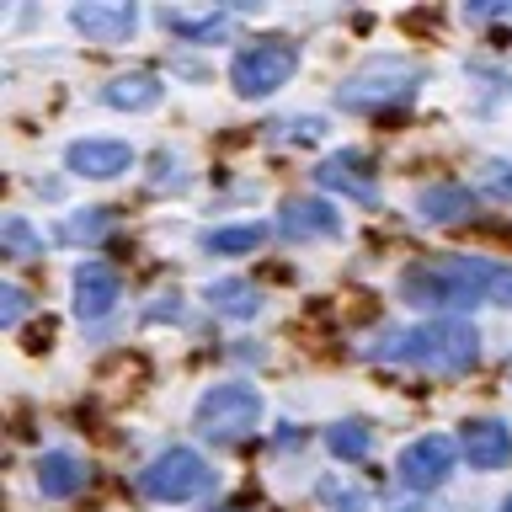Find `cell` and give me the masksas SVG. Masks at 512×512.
<instances>
[{
  "mask_svg": "<svg viewBox=\"0 0 512 512\" xmlns=\"http://www.w3.org/2000/svg\"><path fill=\"white\" fill-rule=\"evenodd\" d=\"M262 416H267L262 390H256V384L230 379V384L203 390L198 411H192V422H198V432H203L208 443H240V438H251V432L262 427Z\"/></svg>",
  "mask_w": 512,
  "mask_h": 512,
  "instance_id": "cell-4",
  "label": "cell"
},
{
  "mask_svg": "<svg viewBox=\"0 0 512 512\" xmlns=\"http://www.w3.org/2000/svg\"><path fill=\"white\" fill-rule=\"evenodd\" d=\"M123 299V278L107 262H80L75 267V315L80 320H107Z\"/></svg>",
  "mask_w": 512,
  "mask_h": 512,
  "instance_id": "cell-12",
  "label": "cell"
},
{
  "mask_svg": "<svg viewBox=\"0 0 512 512\" xmlns=\"http://www.w3.org/2000/svg\"><path fill=\"white\" fill-rule=\"evenodd\" d=\"M0 246H6V256H38L43 251V235L32 230L22 214H11L6 224H0Z\"/></svg>",
  "mask_w": 512,
  "mask_h": 512,
  "instance_id": "cell-23",
  "label": "cell"
},
{
  "mask_svg": "<svg viewBox=\"0 0 512 512\" xmlns=\"http://www.w3.org/2000/svg\"><path fill=\"white\" fill-rule=\"evenodd\" d=\"M27 288H16V283H6V288H0V326H6V331H16V326H22V315H27Z\"/></svg>",
  "mask_w": 512,
  "mask_h": 512,
  "instance_id": "cell-24",
  "label": "cell"
},
{
  "mask_svg": "<svg viewBox=\"0 0 512 512\" xmlns=\"http://www.w3.org/2000/svg\"><path fill=\"white\" fill-rule=\"evenodd\" d=\"M363 358L374 363H411L427 374H470L480 358V331L459 315H438L422 326H390L374 342H363Z\"/></svg>",
  "mask_w": 512,
  "mask_h": 512,
  "instance_id": "cell-2",
  "label": "cell"
},
{
  "mask_svg": "<svg viewBox=\"0 0 512 512\" xmlns=\"http://www.w3.org/2000/svg\"><path fill=\"white\" fill-rule=\"evenodd\" d=\"M470 187H459V182H432L422 187V198H416V214H422L427 224H459V219H470Z\"/></svg>",
  "mask_w": 512,
  "mask_h": 512,
  "instance_id": "cell-16",
  "label": "cell"
},
{
  "mask_svg": "<svg viewBox=\"0 0 512 512\" xmlns=\"http://www.w3.org/2000/svg\"><path fill=\"white\" fill-rule=\"evenodd\" d=\"M267 240V224H219V230L203 235V251L214 256H246Z\"/></svg>",
  "mask_w": 512,
  "mask_h": 512,
  "instance_id": "cell-18",
  "label": "cell"
},
{
  "mask_svg": "<svg viewBox=\"0 0 512 512\" xmlns=\"http://www.w3.org/2000/svg\"><path fill=\"white\" fill-rule=\"evenodd\" d=\"M326 448L342 464H358L368 448H374V427L368 422H358V416H347V422H336V427H326Z\"/></svg>",
  "mask_w": 512,
  "mask_h": 512,
  "instance_id": "cell-19",
  "label": "cell"
},
{
  "mask_svg": "<svg viewBox=\"0 0 512 512\" xmlns=\"http://www.w3.org/2000/svg\"><path fill=\"white\" fill-rule=\"evenodd\" d=\"M480 187H486L491 198L512 203V166H507V160H491V166H486V176H480Z\"/></svg>",
  "mask_w": 512,
  "mask_h": 512,
  "instance_id": "cell-25",
  "label": "cell"
},
{
  "mask_svg": "<svg viewBox=\"0 0 512 512\" xmlns=\"http://www.w3.org/2000/svg\"><path fill=\"white\" fill-rule=\"evenodd\" d=\"M496 512H512V496H507V502H502V507H496Z\"/></svg>",
  "mask_w": 512,
  "mask_h": 512,
  "instance_id": "cell-28",
  "label": "cell"
},
{
  "mask_svg": "<svg viewBox=\"0 0 512 512\" xmlns=\"http://www.w3.org/2000/svg\"><path fill=\"white\" fill-rule=\"evenodd\" d=\"M64 166L75 176H91V182H112V176L134 171V150L123 139H75L64 150Z\"/></svg>",
  "mask_w": 512,
  "mask_h": 512,
  "instance_id": "cell-10",
  "label": "cell"
},
{
  "mask_svg": "<svg viewBox=\"0 0 512 512\" xmlns=\"http://www.w3.org/2000/svg\"><path fill=\"white\" fill-rule=\"evenodd\" d=\"M400 512H432V507H400Z\"/></svg>",
  "mask_w": 512,
  "mask_h": 512,
  "instance_id": "cell-27",
  "label": "cell"
},
{
  "mask_svg": "<svg viewBox=\"0 0 512 512\" xmlns=\"http://www.w3.org/2000/svg\"><path fill=\"white\" fill-rule=\"evenodd\" d=\"M139 491L150 502H198V496L214 491V464H208L198 448H166V454L150 459V470L139 475Z\"/></svg>",
  "mask_w": 512,
  "mask_h": 512,
  "instance_id": "cell-6",
  "label": "cell"
},
{
  "mask_svg": "<svg viewBox=\"0 0 512 512\" xmlns=\"http://www.w3.org/2000/svg\"><path fill=\"white\" fill-rule=\"evenodd\" d=\"M160 96H166V86H160V75H150V70L118 75L102 86V102L118 107V112H150V107H160Z\"/></svg>",
  "mask_w": 512,
  "mask_h": 512,
  "instance_id": "cell-15",
  "label": "cell"
},
{
  "mask_svg": "<svg viewBox=\"0 0 512 512\" xmlns=\"http://www.w3.org/2000/svg\"><path fill=\"white\" fill-rule=\"evenodd\" d=\"M86 459H80V454H70V448H48V454L38 459V475H32V480H38V496H43V502H70V496L80 491V486H86Z\"/></svg>",
  "mask_w": 512,
  "mask_h": 512,
  "instance_id": "cell-14",
  "label": "cell"
},
{
  "mask_svg": "<svg viewBox=\"0 0 512 512\" xmlns=\"http://www.w3.org/2000/svg\"><path fill=\"white\" fill-rule=\"evenodd\" d=\"M107 230H112L107 208H80V214H70L59 224V240H102Z\"/></svg>",
  "mask_w": 512,
  "mask_h": 512,
  "instance_id": "cell-22",
  "label": "cell"
},
{
  "mask_svg": "<svg viewBox=\"0 0 512 512\" xmlns=\"http://www.w3.org/2000/svg\"><path fill=\"white\" fill-rule=\"evenodd\" d=\"M416 86H422V64L400 59V54H379V59L358 64V70L336 86V107L342 112H384V107L411 102Z\"/></svg>",
  "mask_w": 512,
  "mask_h": 512,
  "instance_id": "cell-3",
  "label": "cell"
},
{
  "mask_svg": "<svg viewBox=\"0 0 512 512\" xmlns=\"http://www.w3.org/2000/svg\"><path fill=\"white\" fill-rule=\"evenodd\" d=\"M320 134H326V123H320V118H294V123H288V139H299V144H315Z\"/></svg>",
  "mask_w": 512,
  "mask_h": 512,
  "instance_id": "cell-26",
  "label": "cell"
},
{
  "mask_svg": "<svg viewBox=\"0 0 512 512\" xmlns=\"http://www.w3.org/2000/svg\"><path fill=\"white\" fill-rule=\"evenodd\" d=\"M400 299L416 310H475V304L512 310V267L491 256H432L400 272Z\"/></svg>",
  "mask_w": 512,
  "mask_h": 512,
  "instance_id": "cell-1",
  "label": "cell"
},
{
  "mask_svg": "<svg viewBox=\"0 0 512 512\" xmlns=\"http://www.w3.org/2000/svg\"><path fill=\"white\" fill-rule=\"evenodd\" d=\"M459 454L470 459V470H502L512 459V427L496 416H470L459 427Z\"/></svg>",
  "mask_w": 512,
  "mask_h": 512,
  "instance_id": "cell-9",
  "label": "cell"
},
{
  "mask_svg": "<svg viewBox=\"0 0 512 512\" xmlns=\"http://www.w3.org/2000/svg\"><path fill=\"white\" fill-rule=\"evenodd\" d=\"M294 70H299V43L294 38H256L230 59V86H235V96L256 102V96L283 91L288 80H294Z\"/></svg>",
  "mask_w": 512,
  "mask_h": 512,
  "instance_id": "cell-5",
  "label": "cell"
},
{
  "mask_svg": "<svg viewBox=\"0 0 512 512\" xmlns=\"http://www.w3.org/2000/svg\"><path fill=\"white\" fill-rule=\"evenodd\" d=\"M320 507L326 512H368V491L358 486V480H347V475H320Z\"/></svg>",
  "mask_w": 512,
  "mask_h": 512,
  "instance_id": "cell-20",
  "label": "cell"
},
{
  "mask_svg": "<svg viewBox=\"0 0 512 512\" xmlns=\"http://www.w3.org/2000/svg\"><path fill=\"white\" fill-rule=\"evenodd\" d=\"M278 230L288 240H331V235H342V214L326 198H288L278 214Z\"/></svg>",
  "mask_w": 512,
  "mask_h": 512,
  "instance_id": "cell-13",
  "label": "cell"
},
{
  "mask_svg": "<svg viewBox=\"0 0 512 512\" xmlns=\"http://www.w3.org/2000/svg\"><path fill=\"white\" fill-rule=\"evenodd\" d=\"M315 182L326 192H342V198H358V203H374L379 198V176H374V160L363 150H336L315 166Z\"/></svg>",
  "mask_w": 512,
  "mask_h": 512,
  "instance_id": "cell-8",
  "label": "cell"
},
{
  "mask_svg": "<svg viewBox=\"0 0 512 512\" xmlns=\"http://www.w3.org/2000/svg\"><path fill=\"white\" fill-rule=\"evenodd\" d=\"M208 304L230 320H251L262 310V294H256V283H246V278H214L208 283Z\"/></svg>",
  "mask_w": 512,
  "mask_h": 512,
  "instance_id": "cell-17",
  "label": "cell"
},
{
  "mask_svg": "<svg viewBox=\"0 0 512 512\" xmlns=\"http://www.w3.org/2000/svg\"><path fill=\"white\" fill-rule=\"evenodd\" d=\"M454 459H459V448L454 438H443V432H427V438H411L406 448H400V459H395V470H400V486L406 491H438L448 475H454Z\"/></svg>",
  "mask_w": 512,
  "mask_h": 512,
  "instance_id": "cell-7",
  "label": "cell"
},
{
  "mask_svg": "<svg viewBox=\"0 0 512 512\" xmlns=\"http://www.w3.org/2000/svg\"><path fill=\"white\" fill-rule=\"evenodd\" d=\"M70 27L86 32V43H123L139 27V11L128 0H86L70 11Z\"/></svg>",
  "mask_w": 512,
  "mask_h": 512,
  "instance_id": "cell-11",
  "label": "cell"
},
{
  "mask_svg": "<svg viewBox=\"0 0 512 512\" xmlns=\"http://www.w3.org/2000/svg\"><path fill=\"white\" fill-rule=\"evenodd\" d=\"M160 22L182 38H214V32L230 27V11H208V16H187V11H160Z\"/></svg>",
  "mask_w": 512,
  "mask_h": 512,
  "instance_id": "cell-21",
  "label": "cell"
}]
</instances>
